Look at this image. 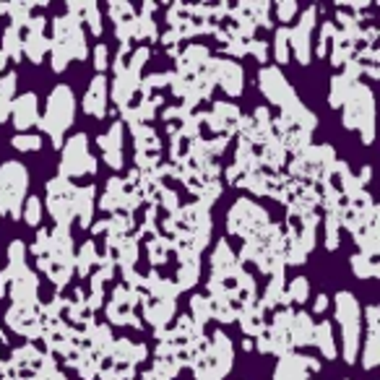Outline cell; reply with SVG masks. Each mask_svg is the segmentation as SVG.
Returning <instances> with one entry per match:
<instances>
[{"label": "cell", "instance_id": "obj_1", "mask_svg": "<svg viewBox=\"0 0 380 380\" xmlns=\"http://www.w3.org/2000/svg\"><path fill=\"white\" fill-rule=\"evenodd\" d=\"M73 120H76V94L68 83H58L47 97V110L40 117V128L47 133L52 146L60 149Z\"/></svg>", "mask_w": 380, "mask_h": 380}, {"label": "cell", "instance_id": "obj_2", "mask_svg": "<svg viewBox=\"0 0 380 380\" xmlns=\"http://www.w3.org/2000/svg\"><path fill=\"white\" fill-rule=\"evenodd\" d=\"M341 117H344V128L347 131H360L362 144H372V135H375V104H372L370 86L357 83L352 89L347 104L341 107Z\"/></svg>", "mask_w": 380, "mask_h": 380}, {"label": "cell", "instance_id": "obj_3", "mask_svg": "<svg viewBox=\"0 0 380 380\" xmlns=\"http://www.w3.org/2000/svg\"><path fill=\"white\" fill-rule=\"evenodd\" d=\"M26 188H29V172L21 162L0 165V214L19 222L21 206L26 201Z\"/></svg>", "mask_w": 380, "mask_h": 380}, {"label": "cell", "instance_id": "obj_4", "mask_svg": "<svg viewBox=\"0 0 380 380\" xmlns=\"http://www.w3.org/2000/svg\"><path fill=\"white\" fill-rule=\"evenodd\" d=\"M0 297H10L13 305H40V279L26 263L6 266L0 271Z\"/></svg>", "mask_w": 380, "mask_h": 380}, {"label": "cell", "instance_id": "obj_5", "mask_svg": "<svg viewBox=\"0 0 380 380\" xmlns=\"http://www.w3.org/2000/svg\"><path fill=\"white\" fill-rule=\"evenodd\" d=\"M60 167H58V177L65 180H76V177L97 175V156L89 151V135L86 133H73L68 141H63L60 146Z\"/></svg>", "mask_w": 380, "mask_h": 380}, {"label": "cell", "instance_id": "obj_6", "mask_svg": "<svg viewBox=\"0 0 380 380\" xmlns=\"http://www.w3.org/2000/svg\"><path fill=\"white\" fill-rule=\"evenodd\" d=\"M271 224L266 208H261L256 201L250 198H240L232 204V208L226 211V232L235 237H242V240H250L256 237L258 232H263L266 226Z\"/></svg>", "mask_w": 380, "mask_h": 380}, {"label": "cell", "instance_id": "obj_7", "mask_svg": "<svg viewBox=\"0 0 380 380\" xmlns=\"http://www.w3.org/2000/svg\"><path fill=\"white\" fill-rule=\"evenodd\" d=\"M44 188H47V211H50V216L60 229H68L76 222V211H73L76 185L65 177H52Z\"/></svg>", "mask_w": 380, "mask_h": 380}, {"label": "cell", "instance_id": "obj_8", "mask_svg": "<svg viewBox=\"0 0 380 380\" xmlns=\"http://www.w3.org/2000/svg\"><path fill=\"white\" fill-rule=\"evenodd\" d=\"M52 42H58L65 52L71 55V60H86L89 47H86V34L79 19L73 16H58L52 19Z\"/></svg>", "mask_w": 380, "mask_h": 380}, {"label": "cell", "instance_id": "obj_9", "mask_svg": "<svg viewBox=\"0 0 380 380\" xmlns=\"http://www.w3.org/2000/svg\"><path fill=\"white\" fill-rule=\"evenodd\" d=\"M315 19H318V8L310 6L302 10L297 26L289 29V55H295L299 65H310L313 60V29L318 24Z\"/></svg>", "mask_w": 380, "mask_h": 380}, {"label": "cell", "instance_id": "obj_10", "mask_svg": "<svg viewBox=\"0 0 380 380\" xmlns=\"http://www.w3.org/2000/svg\"><path fill=\"white\" fill-rule=\"evenodd\" d=\"M258 89L266 97V102L279 107V110L297 97L295 89H292V83L287 81V76L281 73L279 65H263V68L258 71Z\"/></svg>", "mask_w": 380, "mask_h": 380}, {"label": "cell", "instance_id": "obj_11", "mask_svg": "<svg viewBox=\"0 0 380 380\" xmlns=\"http://www.w3.org/2000/svg\"><path fill=\"white\" fill-rule=\"evenodd\" d=\"M6 326H8L13 333H19L24 339H40L42 336V315H40V305L34 308H26V305H10L6 310Z\"/></svg>", "mask_w": 380, "mask_h": 380}, {"label": "cell", "instance_id": "obj_12", "mask_svg": "<svg viewBox=\"0 0 380 380\" xmlns=\"http://www.w3.org/2000/svg\"><path fill=\"white\" fill-rule=\"evenodd\" d=\"M320 372V362L308 354H284L279 357L274 380H313V375Z\"/></svg>", "mask_w": 380, "mask_h": 380}, {"label": "cell", "instance_id": "obj_13", "mask_svg": "<svg viewBox=\"0 0 380 380\" xmlns=\"http://www.w3.org/2000/svg\"><path fill=\"white\" fill-rule=\"evenodd\" d=\"M240 107L237 104H229V102H214V110L206 113L204 123L208 125L211 131V138L222 135V138H232L237 133V125H240Z\"/></svg>", "mask_w": 380, "mask_h": 380}, {"label": "cell", "instance_id": "obj_14", "mask_svg": "<svg viewBox=\"0 0 380 380\" xmlns=\"http://www.w3.org/2000/svg\"><path fill=\"white\" fill-rule=\"evenodd\" d=\"M211 71H214V81L229 97H240L245 92V73L240 63L229 60V58H211Z\"/></svg>", "mask_w": 380, "mask_h": 380}, {"label": "cell", "instance_id": "obj_15", "mask_svg": "<svg viewBox=\"0 0 380 380\" xmlns=\"http://www.w3.org/2000/svg\"><path fill=\"white\" fill-rule=\"evenodd\" d=\"M10 120L19 133H29V128L40 125V99L34 92L19 94L10 104Z\"/></svg>", "mask_w": 380, "mask_h": 380}, {"label": "cell", "instance_id": "obj_16", "mask_svg": "<svg viewBox=\"0 0 380 380\" xmlns=\"http://www.w3.org/2000/svg\"><path fill=\"white\" fill-rule=\"evenodd\" d=\"M141 310H144V320L151 323L156 331H165L177 313V302L172 299H159L151 295H141Z\"/></svg>", "mask_w": 380, "mask_h": 380}, {"label": "cell", "instance_id": "obj_17", "mask_svg": "<svg viewBox=\"0 0 380 380\" xmlns=\"http://www.w3.org/2000/svg\"><path fill=\"white\" fill-rule=\"evenodd\" d=\"M107 89H110V81L107 76L97 73L92 81H89V89L83 94V113L97 117V120H104L107 117Z\"/></svg>", "mask_w": 380, "mask_h": 380}, {"label": "cell", "instance_id": "obj_18", "mask_svg": "<svg viewBox=\"0 0 380 380\" xmlns=\"http://www.w3.org/2000/svg\"><path fill=\"white\" fill-rule=\"evenodd\" d=\"M333 318L339 320L341 329H349V326H360L362 323L360 302L347 289L336 292V297H333Z\"/></svg>", "mask_w": 380, "mask_h": 380}, {"label": "cell", "instance_id": "obj_19", "mask_svg": "<svg viewBox=\"0 0 380 380\" xmlns=\"http://www.w3.org/2000/svg\"><path fill=\"white\" fill-rule=\"evenodd\" d=\"M149 357V347L146 344H133L131 339H115L113 349H110V360L113 365H128L135 367Z\"/></svg>", "mask_w": 380, "mask_h": 380}, {"label": "cell", "instance_id": "obj_20", "mask_svg": "<svg viewBox=\"0 0 380 380\" xmlns=\"http://www.w3.org/2000/svg\"><path fill=\"white\" fill-rule=\"evenodd\" d=\"M138 86H141V73L131 71V68H125L123 73L115 76L110 94H113V102L117 104V110L125 107V104H131V99L138 94Z\"/></svg>", "mask_w": 380, "mask_h": 380}, {"label": "cell", "instance_id": "obj_21", "mask_svg": "<svg viewBox=\"0 0 380 380\" xmlns=\"http://www.w3.org/2000/svg\"><path fill=\"white\" fill-rule=\"evenodd\" d=\"M268 313L271 310H266L261 305V299H256V305H250V308H245L237 315L240 329H242V333H245L247 339H256L258 333H263L268 329Z\"/></svg>", "mask_w": 380, "mask_h": 380}, {"label": "cell", "instance_id": "obj_22", "mask_svg": "<svg viewBox=\"0 0 380 380\" xmlns=\"http://www.w3.org/2000/svg\"><path fill=\"white\" fill-rule=\"evenodd\" d=\"M94 208H97V190H94V185L76 188V193H73V211H76V222H79L81 229L92 226Z\"/></svg>", "mask_w": 380, "mask_h": 380}, {"label": "cell", "instance_id": "obj_23", "mask_svg": "<svg viewBox=\"0 0 380 380\" xmlns=\"http://www.w3.org/2000/svg\"><path fill=\"white\" fill-rule=\"evenodd\" d=\"M256 156H258V162H261V167L266 170V172H281L284 167H287V151H284V146L279 144L276 138H268L263 146H258L256 149Z\"/></svg>", "mask_w": 380, "mask_h": 380}, {"label": "cell", "instance_id": "obj_24", "mask_svg": "<svg viewBox=\"0 0 380 380\" xmlns=\"http://www.w3.org/2000/svg\"><path fill=\"white\" fill-rule=\"evenodd\" d=\"M313 329H315V323L310 318L308 313H302V310H292V315H289V339H292V349H297V347H310L313 344Z\"/></svg>", "mask_w": 380, "mask_h": 380}, {"label": "cell", "instance_id": "obj_25", "mask_svg": "<svg viewBox=\"0 0 380 380\" xmlns=\"http://www.w3.org/2000/svg\"><path fill=\"white\" fill-rule=\"evenodd\" d=\"M313 344L318 347V352L326 360H336L339 352H336V341H333V323L331 320H320L313 329Z\"/></svg>", "mask_w": 380, "mask_h": 380}, {"label": "cell", "instance_id": "obj_26", "mask_svg": "<svg viewBox=\"0 0 380 380\" xmlns=\"http://www.w3.org/2000/svg\"><path fill=\"white\" fill-rule=\"evenodd\" d=\"M131 133L135 141V154H162V138L151 125H138Z\"/></svg>", "mask_w": 380, "mask_h": 380}, {"label": "cell", "instance_id": "obj_27", "mask_svg": "<svg viewBox=\"0 0 380 380\" xmlns=\"http://www.w3.org/2000/svg\"><path fill=\"white\" fill-rule=\"evenodd\" d=\"M97 266H99V250H97V245L89 240V242H83V245L76 250L73 271H79V276L86 279V276H92L94 271H97Z\"/></svg>", "mask_w": 380, "mask_h": 380}, {"label": "cell", "instance_id": "obj_28", "mask_svg": "<svg viewBox=\"0 0 380 380\" xmlns=\"http://www.w3.org/2000/svg\"><path fill=\"white\" fill-rule=\"evenodd\" d=\"M0 52H3L10 63L24 60V34H21L19 26L8 24V26L3 29V47H0Z\"/></svg>", "mask_w": 380, "mask_h": 380}, {"label": "cell", "instance_id": "obj_29", "mask_svg": "<svg viewBox=\"0 0 380 380\" xmlns=\"http://www.w3.org/2000/svg\"><path fill=\"white\" fill-rule=\"evenodd\" d=\"M16 83H19L16 71H8L0 76V123L10 120V104L16 99Z\"/></svg>", "mask_w": 380, "mask_h": 380}, {"label": "cell", "instance_id": "obj_30", "mask_svg": "<svg viewBox=\"0 0 380 380\" xmlns=\"http://www.w3.org/2000/svg\"><path fill=\"white\" fill-rule=\"evenodd\" d=\"M284 274H276V276H271V281H268L266 292H263V299H261V305L266 310H287V297H284Z\"/></svg>", "mask_w": 380, "mask_h": 380}, {"label": "cell", "instance_id": "obj_31", "mask_svg": "<svg viewBox=\"0 0 380 380\" xmlns=\"http://www.w3.org/2000/svg\"><path fill=\"white\" fill-rule=\"evenodd\" d=\"M360 336H362V323L360 326H349L341 329V357L347 365H354L360 360Z\"/></svg>", "mask_w": 380, "mask_h": 380}, {"label": "cell", "instance_id": "obj_32", "mask_svg": "<svg viewBox=\"0 0 380 380\" xmlns=\"http://www.w3.org/2000/svg\"><path fill=\"white\" fill-rule=\"evenodd\" d=\"M354 86H357V83H352L344 73L333 76V79H331V86H329V107L331 110H339V107H344Z\"/></svg>", "mask_w": 380, "mask_h": 380}, {"label": "cell", "instance_id": "obj_33", "mask_svg": "<svg viewBox=\"0 0 380 380\" xmlns=\"http://www.w3.org/2000/svg\"><path fill=\"white\" fill-rule=\"evenodd\" d=\"M354 242L360 245L362 256L378 258V253H380V229H378V224H370V226H365V229H357V232H354Z\"/></svg>", "mask_w": 380, "mask_h": 380}, {"label": "cell", "instance_id": "obj_34", "mask_svg": "<svg viewBox=\"0 0 380 380\" xmlns=\"http://www.w3.org/2000/svg\"><path fill=\"white\" fill-rule=\"evenodd\" d=\"M21 34H24V31H21ZM47 52H50V40H47L44 34H24V55H26L34 65H40Z\"/></svg>", "mask_w": 380, "mask_h": 380}, {"label": "cell", "instance_id": "obj_35", "mask_svg": "<svg viewBox=\"0 0 380 380\" xmlns=\"http://www.w3.org/2000/svg\"><path fill=\"white\" fill-rule=\"evenodd\" d=\"M146 250H149L151 266H165L167 261L172 258V242H170V237H165V235L151 237V240L146 242Z\"/></svg>", "mask_w": 380, "mask_h": 380}, {"label": "cell", "instance_id": "obj_36", "mask_svg": "<svg viewBox=\"0 0 380 380\" xmlns=\"http://www.w3.org/2000/svg\"><path fill=\"white\" fill-rule=\"evenodd\" d=\"M352 263V274L357 279H378L380 276V263L378 258H370V256H362V253H354L349 258Z\"/></svg>", "mask_w": 380, "mask_h": 380}, {"label": "cell", "instance_id": "obj_37", "mask_svg": "<svg viewBox=\"0 0 380 380\" xmlns=\"http://www.w3.org/2000/svg\"><path fill=\"white\" fill-rule=\"evenodd\" d=\"M360 360H362V367H365V370L378 367V362H380V331H367V339H365Z\"/></svg>", "mask_w": 380, "mask_h": 380}, {"label": "cell", "instance_id": "obj_38", "mask_svg": "<svg viewBox=\"0 0 380 380\" xmlns=\"http://www.w3.org/2000/svg\"><path fill=\"white\" fill-rule=\"evenodd\" d=\"M123 133H125V125L120 123V120H115V123L110 125V131L97 138V144H99V149H102L104 154H110V151H123Z\"/></svg>", "mask_w": 380, "mask_h": 380}, {"label": "cell", "instance_id": "obj_39", "mask_svg": "<svg viewBox=\"0 0 380 380\" xmlns=\"http://www.w3.org/2000/svg\"><path fill=\"white\" fill-rule=\"evenodd\" d=\"M284 297H287V305H305L310 299V281L305 276H297L289 281V287L284 289Z\"/></svg>", "mask_w": 380, "mask_h": 380}, {"label": "cell", "instance_id": "obj_40", "mask_svg": "<svg viewBox=\"0 0 380 380\" xmlns=\"http://www.w3.org/2000/svg\"><path fill=\"white\" fill-rule=\"evenodd\" d=\"M198 279H201V263H180L175 276V287L180 292H188V289H193L198 284Z\"/></svg>", "mask_w": 380, "mask_h": 380}, {"label": "cell", "instance_id": "obj_41", "mask_svg": "<svg viewBox=\"0 0 380 380\" xmlns=\"http://www.w3.org/2000/svg\"><path fill=\"white\" fill-rule=\"evenodd\" d=\"M81 24L89 26L94 37H102V13H99V6L94 3V0H83L81 6Z\"/></svg>", "mask_w": 380, "mask_h": 380}, {"label": "cell", "instance_id": "obj_42", "mask_svg": "<svg viewBox=\"0 0 380 380\" xmlns=\"http://www.w3.org/2000/svg\"><path fill=\"white\" fill-rule=\"evenodd\" d=\"M190 320L195 326H201V329L211 320V305H208L206 295H193L190 297Z\"/></svg>", "mask_w": 380, "mask_h": 380}, {"label": "cell", "instance_id": "obj_43", "mask_svg": "<svg viewBox=\"0 0 380 380\" xmlns=\"http://www.w3.org/2000/svg\"><path fill=\"white\" fill-rule=\"evenodd\" d=\"M159 37L156 31V21L149 16V13H138V21H135V42H154Z\"/></svg>", "mask_w": 380, "mask_h": 380}, {"label": "cell", "instance_id": "obj_44", "mask_svg": "<svg viewBox=\"0 0 380 380\" xmlns=\"http://www.w3.org/2000/svg\"><path fill=\"white\" fill-rule=\"evenodd\" d=\"M274 58H276L279 65L289 63V26H279L274 31Z\"/></svg>", "mask_w": 380, "mask_h": 380}, {"label": "cell", "instance_id": "obj_45", "mask_svg": "<svg viewBox=\"0 0 380 380\" xmlns=\"http://www.w3.org/2000/svg\"><path fill=\"white\" fill-rule=\"evenodd\" d=\"M107 13H110V19H113L115 26H117V24H123V21H131V19L138 16L133 6H131V3H125V0H110Z\"/></svg>", "mask_w": 380, "mask_h": 380}, {"label": "cell", "instance_id": "obj_46", "mask_svg": "<svg viewBox=\"0 0 380 380\" xmlns=\"http://www.w3.org/2000/svg\"><path fill=\"white\" fill-rule=\"evenodd\" d=\"M21 219L26 222L29 226H40L42 222V201L37 195H29L24 206H21Z\"/></svg>", "mask_w": 380, "mask_h": 380}, {"label": "cell", "instance_id": "obj_47", "mask_svg": "<svg viewBox=\"0 0 380 380\" xmlns=\"http://www.w3.org/2000/svg\"><path fill=\"white\" fill-rule=\"evenodd\" d=\"M333 37H336V26H333V21H323L318 44L313 47V52H315L318 58H329V47H331V42H333Z\"/></svg>", "mask_w": 380, "mask_h": 380}, {"label": "cell", "instance_id": "obj_48", "mask_svg": "<svg viewBox=\"0 0 380 380\" xmlns=\"http://www.w3.org/2000/svg\"><path fill=\"white\" fill-rule=\"evenodd\" d=\"M42 135L37 133H16L10 138V146L16 149V151H40L42 149Z\"/></svg>", "mask_w": 380, "mask_h": 380}, {"label": "cell", "instance_id": "obj_49", "mask_svg": "<svg viewBox=\"0 0 380 380\" xmlns=\"http://www.w3.org/2000/svg\"><path fill=\"white\" fill-rule=\"evenodd\" d=\"M31 10H34V3H8V16L10 24L24 29V24L31 19Z\"/></svg>", "mask_w": 380, "mask_h": 380}, {"label": "cell", "instance_id": "obj_50", "mask_svg": "<svg viewBox=\"0 0 380 380\" xmlns=\"http://www.w3.org/2000/svg\"><path fill=\"white\" fill-rule=\"evenodd\" d=\"M341 242V224L336 214H326V250H336Z\"/></svg>", "mask_w": 380, "mask_h": 380}, {"label": "cell", "instance_id": "obj_51", "mask_svg": "<svg viewBox=\"0 0 380 380\" xmlns=\"http://www.w3.org/2000/svg\"><path fill=\"white\" fill-rule=\"evenodd\" d=\"M68 63H71V55L65 52V47H60L58 42L50 40V65L55 73H63L68 68Z\"/></svg>", "mask_w": 380, "mask_h": 380}, {"label": "cell", "instance_id": "obj_52", "mask_svg": "<svg viewBox=\"0 0 380 380\" xmlns=\"http://www.w3.org/2000/svg\"><path fill=\"white\" fill-rule=\"evenodd\" d=\"M297 10H299V6H297V0H281V3H276V16H279V21L287 26L289 21L297 16Z\"/></svg>", "mask_w": 380, "mask_h": 380}, {"label": "cell", "instance_id": "obj_53", "mask_svg": "<svg viewBox=\"0 0 380 380\" xmlns=\"http://www.w3.org/2000/svg\"><path fill=\"white\" fill-rule=\"evenodd\" d=\"M8 263L10 266H24L26 263V242L13 240L8 245Z\"/></svg>", "mask_w": 380, "mask_h": 380}, {"label": "cell", "instance_id": "obj_54", "mask_svg": "<svg viewBox=\"0 0 380 380\" xmlns=\"http://www.w3.org/2000/svg\"><path fill=\"white\" fill-rule=\"evenodd\" d=\"M94 68L102 73V76H104V71L110 68V47H107L104 42H99V44L94 47Z\"/></svg>", "mask_w": 380, "mask_h": 380}, {"label": "cell", "instance_id": "obj_55", "mask_svg": "<svg viewBox=\"0 0 380 380\" xmlns=\"http://www.w3.org/2000/svg\"><path fill=\"white\" fill-rule=\"evenodd\" d=\"M247 55H253L258 63H268V42L250 40L247 42Z\"/></svg>", "mask_w": 380, "mask_h": 380}, {"label": "cell", "instance_id": "obj_56", "mask_svg": "<svg viewBox=\"0 0 380 380\" xmlns=\"http://www.w3.org/2000/svg\"><path fill=\"white\" fill-rule=\"evenodd\" d=\"M378 318H380L378 305H367V308H365V320H367V331H380Z\"/></svg>", "mask_w": 380, "mask_h": 380}, {"label": "cell", "instance_id": "obj_57", "mask_svg": "<svg viewBox=\"0 0 380 380\" xmlns=\"http://www.w3.org/2000/svg\"><path fill=\"white\" fill-rule=\"evenodd\" d=\"M104 162H107V165L113 167L115 172H120V170H123V151H110V154H104Z\"/></svg>", "mask_w": 380, "mask_h": 380}, {"label": "cell", "instance_id": "obj_58", "mask_svg": "<svg viewBox=\"0 0 380 380\" xmlns=\"http://www.w3.org/2000/svg\"><path fill=\"white\" fill-rule=\"evenodd\" d=\"M329 297H326V295H323V292H318V297L313 299V313H318V315H323V313H326V310H329Z\"/></svg>", "mask_w": 380, "mask_h": 380}, {"label": "cell", "instance_id": "obj_59", "mask_svg": "<svg viewBox=\"0 0 380 380\" xmlns=\"http://www.w3.org/2000/svg\"><path fill=\"white\" fill-rule=\"evenodd\" d=\"M162 44H165V47H177V44H180V37H177L175 31H167V34H162Z\"/></svg>", "mask_w": 380, "mask_h": 380}, {"label": "cell", "instance_id": "obj_60", "mask_svg": "<svg viewBox=\"0 0 380 380\" xmlns=\"http://www.w3.org/2000/svg\"><path fill=\"white\" fill-rule=\"evenodd\" d=\"M357 180H360L362 185H367V183H370V167H367V165L362 167V170H360V175H357Z\"/></svg>", "mask_w": 380, "mask_h": 380}, {"label": "cell", "instance_id": "obj_61", "mask_svg": "<svg viewBox=\"0 0 380 380\" xmlns=\"http://www.w3.org/2000/svg\"><path fill=\"white\" fill-rule=\"evenodd\" d=\"M92 235H107V222H97V224H92Z\"/></svg>", "mask_w": 380, "mask_h": 380}, {"label": "cell", "instance_id": "obj_62", "mask_svg": "<svg viewBox=\"0 0 380 380\" xmlns=\"http://www.w3.org/2000/svg\"><path fill=\"white\" fill-rule=\"evenodd\" d=\"M242 349H245V352H253V339H245V341H242Z\"/></svg>", "mask_w": 380, "mask_h": 380}, {"label": "cell", "instance_id": "obj_63", "mask_svg": "<svg viewBox=\"0 0 380 380\" xmlns=\"http://www.w3.org/2000/svg\"><path fill=\"white\" fill-rule=\"evenodd\" d=\"M3 13H8V3H0V16H3Z\"/></svg>", "mask_w": 380, "mask_h": 380}]
</instances>
